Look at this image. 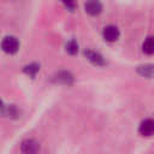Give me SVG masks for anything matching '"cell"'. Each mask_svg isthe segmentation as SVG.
Here are the masks:
<instances>
[{"instance_id":"6da1fadb","label":"cell","mask_w":154,"mask_h":154,"mask_svg":"<svg viewBox=\"0 0 154 154\" xmlns=\"http://www.w3.org/2000/svg\"><path fill=\"white\" fill-rule=\"evenodd\" d=\"M19 41L16 36H12V35H7L2 38L1 41V49L6 53V54H16L18 51H19Z\"/></svg>"},{"instance_id":"7a4b0ae2","label":"cell","mask_w":154,"mask_h":154,"mask_svg":"<svg viewBox=\"0 0 154 154\" xmlns=\"http://www.w3.org/2000/svg\"><path fill=\"white\" fill-rule=\"evenodd\" d=\"M103 10V6L100 0H87L84 2V11L91 17L99 16Z\"/></svg>"},{"instance_id":"3957f363","label":"cell","mask_w":154,"mask_h":154,"mask_svg":"<svg viewBox=\"0 0 154 154\" xmlns=\"http://www.w3.org/2000/svg\"><path fill=\"white\" fill-rule=\"evenodd\" d=\"M52 79H53L54 83L64 84V85H71V84H73V82H75L73 75H72L70 71H66V70H63V71L57 72V73L53 76Z\"/></svg>"},{"instance_id":"277c9868","label":"cell","mask_w":154,"mask_h":154,"mask_svg":"<svg viewBox=\"0 0 154 154\" xmlns=\"http://www.w3.org/2000/svg\"><path fill=\"white\" fill-rule=\"evenodd\" d=\"M84 57L87 58L88 61H90L95 66H105L106 65V60H105L103 55L101 53L96 52V51L84 49Z\"/></svg>"},{"instance_id":"5b68a950","label":"cell","mask_w":154,"mask_h":154,"mask_svg":"<svg viewBox=\"0 0 154 154\" xmlns=\"http://www.w3.org/2000/svg\"><path fill=\"white\" fill-rule=\"evenodd\" d=\"M20 152L23 154H37L40 152V143L32 138H26L20 143Z\"/></svg>"},{"instance_id":"8992f818","label":"cell","mask_w":154,"mask_h":154,"mask_svg":"<svg viewBox=\"0 0 154 154\" xmlns=\"http://www.w3.org/2000/svg\"><path fill=\"white\" fill-rule=\"evenodd\" d=\"M120 36V31L116 25H106L102 30V37L107 42H116Z\"/></svg>"},{"instance_id":"52a82bcc","label":"cell","mask_w":154,"mask_h":154,"mask_svg":"<svg viewBox=\"0 0 154 154\" xmlns=\"http://www.w3.org/2000/svg\"><path fill=\"white\" fill-rule=\"evenodd\" d=\"M1 114L10 119H17L20 117V111L18 109V107L16 105L5 103L2 101L1 102Z\"/></svg>"},{"instance_id":"ba28073f","label":"cell","mask_w":154,"mask_h":154,"mask_svg":"<svg viewBox=\"0 0 154 154\" xmlns=\"http://www.w3.org/2000/svg\"><path fill=\"white\" fill-rule=\"evenodd\" d=\"M138 132H140V135L146 136V137L154 135V119L147 118V119L142 120L138 126Z\"/></svg>"},{"instance_id":"9c48e42d","label":"cell","mask_w":154,"mask_h":154,"mask_svg":"<svg viewBox=\"0 0 154 154\" xmlns=\"http://www.w3.org/2000/svg\"><path fill=\"white\" fill-rule=\"evenodd\" d=\"M137 73L146 78H154V64H142L136 69Z\"/></svg>"},{"instance_id":"30bf717a","label":"cell","mask_w":154,"mask_h":154,"mask_svg":"<svg viewBox=\"0 0 154 154\" xmlns=\"http://www.w3.org/2000/svg\"><path fill=\"white\" fill-rule=\"evenodd\" d=\"M40 69H41L40 64H37V63H31V64H28V65H25V66L23 67V72H24L26 76L34 78V77L40 72Z\"/></svg>"},{"instance_id":"8fae6325","label":"cell","mask_w":154,"mask_h":154,"mask_svg":"<svg viewBox=\"0 0 154 154\" xmlns=\"http://www.w3.org/2000/svg\"><path fill=\"white\" fill-rule=\"evenodd\" d=\"M142 51L148 54V55H152L154 54V36H148L143 43H142Z\"/></svg>"},{"instance_id":"7c38bea8","label":"cell","mask_w":154,"mask_h":154,"mask_svg":"<svg viewBox=\"0 0 154 154\" xmlns=\"http://www.w3.org/2000/svg\"><path fill=\"white\" fill-rule=\"evenodd\" d=\"M78 49H79V46H78V42L76 40H70L66 45H65V51L70 54V55H76L78 53Z\"/></svg>"},{"instance_id":"4fadbf2b","label":"cell","mask_w":154,"mask_h":154,"mask_svg":"<svg viewBox=\"0 0 154 154\" xmlns=\"http://www.w3.org/2000/svg\"><path fill=\"white\" fill-rule=\"evenodd\" d=\"M60 1L63 2V5L65 6L66 10H69L71 12H73L76 10V1L75 0H60Z\"/></svg>"}]
</instances>
